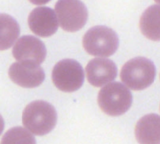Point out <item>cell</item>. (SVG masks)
<instances>
[{
  "mask_svg": "<svg viewBox=\"0 0 160 144\" xmlns=\"http://www.w3.org/2000/svg\"><path fill=\"white\" fill-rule=\"evenodd\" d=\"M12 56L18 62L38 64L45 61L46 48L38 38L25 35L20 38L12 48Z\"/></svg>",
  "mask_w": 160,
  "mask_h": 144,
  "instance_id": "7",
  "label": "cell"
},
{
  "mask_svg": "<svg viewBox=\"0 0 160 144\" xmlns=\"http://www.w3.org/2000/svg\"><path fill=\"white\" fill-rule=\"evenodd\" d=\"M139 144H160V116L149 114L139 119L134 128Z\"/></svg>",
  "mask_w": 160,
  "mask_h": 144,
  "instance_id": "11",
  "label": "cell"
},
{
  "mask_svg": "<svg viewBox=\"0 0 160 144\" xmlns=\"http://www.w3.org/2000/svg\"><path fill=\"white\" fill-rule=\"evenodd\" d=\"M142 34L152 41H160V6L153 5L142 13L139 22Z\"/></svg>",
  "mask_w": 160,
  "mask_h": 144,
  "instance_id": "12",
  "label": "cell"
},
{
  "mask_svg": "<svg viewBox=\"0 0 160 144\" xmlns=\"http://www.w3.org/2000/svg\"><path fill=\"white\" fill-rule=\"evenodd\" d=\"M57 114L54 106L44 100L29 103L22 114L23 125L36 136H45L55 128Z\"/></svg>",
  "mask_w": 160,
  "mask_h": 144,
  "instance_id": "1",
  "label": "cell"
},
{
  "mask_svg": "<svg viewBox=\"0 0 160 144\" xmlns=\"http://www.w3.org/2000/svg\"><path fill=\"white\" fill-rule=\"evenodd\" d=\"M31 3L34 5H44V4H46L47 3L50 1V0H29Z\"/></svg>",
  "mask_w": 160,
  "mask_h": 144,
  "instance_id": "15",
  "label": "cell"
},
{
  "mask_svg": "<svg viewBox=\"0 0 160 144\" xmlns=\"http://www.w3.org/2000/svg\"><path fill=\"white\" fill-rule=\"evenodd\" d=\"M85 70L88 81L95 87H101L109 84L117 75L116 64L111 59L106 58L91 59Z\"/></svg>",
  "mask_w": 160,
  "mask_h": 144,
  "instance_id": "10",
  "label": "cell"
},
{
  "mask_svg": "<svg viewBox=\"0 0 160 144\" xmlns=\"http://www.w3.org/2000/svg\"><path fill=\"white\" fill-rule=\"evenodd\" d=\"M52 79L59 90L72 92L82 86L84 74L82 67L74 59H66L59 61L53 67Z\"/></svg>",
  "mask_w": 160,
  "mask_h": 144,
  "instance_id": "5",
  "label": "cell"
},
{
  "mask_svg": "<svg viewBox=\"0 0 160 144\" xmlns=\"http://www.w3.org/2000/svg\"><path fill=\"white\" fill-rule=\"evenodd\" d=\"M155 2H156V3H159V4H160V0H154Z\"/></svg>",
  "mask_w": 160,
  "mask_h": 144,
  "instance_id": "16",
  "label": "cell"
},
{
  "mask_svg": "<svg viewBox=\"0 0 160 144\" xmlns=\"http://www.w3.org/2000/svg\"><path fill=\"white\" fill-rule=\"evenodd\" d=\"M82 44L88 54L105 58L116 53L119 45V39L115 31L111 28L95 26L85 33Z\"/></svg>",
  "mask_w": 160,
  "mask_h": 144,
  "instance_id": "4",
  "label": "cell"
},
{
  "mask_svg": "<svg viewBox=\"0 0 160 144\" xmlns=\"http://www.w3.org/2000/svg\"><path fill=\"white\" fill-rule=\"evenodd\" d=\"M0 24V49H8L20 35V27L13 18L6 14H1Z\"/></svg>",
  "mask_w": 160,
  "mask_h": 144,
  "instance_id": "13",
  "label": "cell"
},
{
  "mask_svg": "<svg viewBox=\"0 0 160 144\" xmlns=\"http://www.w3.org/2000/svg\"><path fill=\"white\" fill-rule=\"evenodd\" d=\"M1 144H36V141L30 131L23 127H14L5 133Z\"/></svg>",
  "mask_w": 160,
  "mask_h": 144,
  "instance_id": "14",
  "label": "cell"
},
{
  "mask_svg": "<svg viewBox=\"0 0 160 144\" xmlns=\"http://www.w3.org/2000/svg\"><path fill=\"white\" fill-rule=\"evenodd\" d=\"M11 81L23 88H35L45 80V72L40 65L31 63H13L9 69Z\"/></svg>",
  "mask_w": 160,
  "mask_h": 144,
  "instance_id": "8",
  "label": "cell"
},
{
  "mask_svg": "<svg viewBox=\"0 0 160 144\" xmlns=\"http://www.w3.org/2000/svg\"><path fill=\"white\" fill-rule=\"evenodd\" d=\"M55 12L60 27L68 32L81 29L88 17L87 8L80 0H58Z\"/></svg>",
  "mask_w": 160,
  "mask_h": 144,
  "instance_id": "6",
  "label": "cell"
},
{
  "mask_svg": "<svg viewBox=\"0 0 160 144\" xmlns=\"http://www.w3.org/2000/svg\"><path fill=\"white\" fill-rule=\"evenodd\" d=\"M28 25L34 34L40 37L52 36L58 29L56 13L48 7H38L33 9L28 17Z\"/></svg>",
  "mask_w": 160,
  "mask_h": 144,
  "instance_id": "9",
  "label": "cell"
},
{
  "mask_svg": "<svg viewBox=\"0 0 160 144\" xmlns=\"http://www.w3.org/2000/svg\"><path fill=\"white\" fill-rule=\"evenodd\" d=\"M98 103L105 114L120 116L125 114L132 104V95L125 85L111 82L99 91Z\"/></svg>",
  "mask_w": 160,
  "mask_h": 144,
  "instance_id": "3",
  "label": "cell"
},
{
  "mask_svg": "<svg viewBox=\"0 0 160 144\" xmlns=\"http://www.w3.org/2000/svg\"><path fill=\"white\" fill-rule=\"evenodd\" d=\"M156 76L154 64L145 57H135L123 66L120 79L129 89L140 91L149 87Z\"/></svg>",
  "mask_w": 160,
  "mask_h": 144,
  "instance_id": "2",
  "label": "cell"
}]
</instances>
